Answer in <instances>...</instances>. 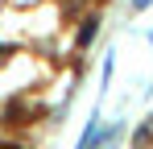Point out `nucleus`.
<instances>
[{"mask_svg":"<svg viewBox=\"0 0 153 149\" xmlns=\"http://www.w3.org/2000/svg\"><path fill=\"white\" fill-rule=\"evenodd\" d=\"M95 29H100V17H87V21H83V29H79V46H91Z\"/></svg>","mask_w":153,"mask_h":149,"instance_id":"obj_1","label":"nucleus"},{"mask_svg":"<svg viewBox=\"0 0 153 149\" xmlns=\"http://www.w3.org/2000/svg\"><path fill=\"white\" fill-rule=\"evenodd\" d=\"M149 4H153V0H132V8H149Z\"/></svg>","mask_w":153,"mask_h":149,"instance_id":"obj_2","label":"nucleus"},{"mask_svg":"<svg viewBox=\"0 0 153 149\" xmlns=\"http://www.w3.org/2000/svg\"><path fill=\"white\" fill-rule=\"evenodd\" d=\"M4 149H17V145H4Z\"/></svg>","mask_w":153,"mask_h":149,"instance_id":"obj_3","label":"nucleus"}]
</instances>
